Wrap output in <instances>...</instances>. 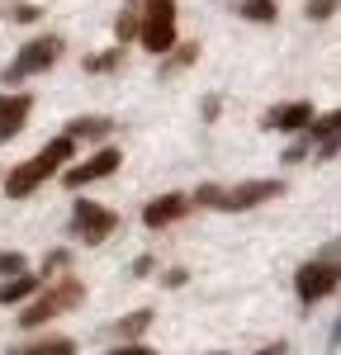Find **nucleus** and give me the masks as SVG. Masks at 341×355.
Wrapping results in <instances>:
<instances>
[{"label": "nucleus", "mask_w": 341, "mask_h": 355, "mask_svg": "<svg viewBox=\"0 0 341 355\" xmlns=\"http://www.w3.org/2000/svg\"><path fill=\"white\" fill-rule=\"evenodd\" d=\"M67 261H71V251H53V256L43 261V279H53L57 270H67Z\"/></svg>", "instance_id": "nucleus-21"}, {"label": "nucleus", "mask_w": 341, "mask_h": 355, "mask_svg": "<svg viewBox=\"0 0 341 355\" xmlns=\"http://www.w3.org/2000/svg\"><path fill=\"white\" fill-rule=\"evenodd\" d=\"M119 62H123V48H110V53H100V57H85V71H90V76H105Z\"/></svg>", "instance_id": "nucleus-18"}, {"label": "nucleus", "mask_w": 341, "mask_h": 355, "mask_svg": "<svg viewBox=\"0 0 341 355\" xmlns=\"http://www.w3.org/2000/svg\"><path fill=\"white\" fill-rule=\"evenodd\" d=\"M337 15V0H308V19H332Z\"/></svg>", "instance_id": "nucleus-22"}, {"label": "nucleus", "mask_w": 341, "mask_h": 355, "mask_svg": "<svg viewBox=\"0 0 341 355\" xmlns=\"http://www.w3.org/2000/svg\"><path fill=\"white\" fill-rule=\"evenodd\" d=\"M114 33H119V43H128V38H138V10H123V15L114 19Z\"/></svg>", "instance_id": "nucleus-20"}, {"label": "nucleus", "mask_w": 341, "mask_h": 355, "mask_svg": "<svg viewBox=\"0 0 341 355\" xmlns=\"http://www.w3.org/2000/svg\"><path fill=\"white\" fill-rule=\"evenodd\" d=\"M147 327H152V308H138V313H128V318L114 327V336H123V341H128V336H142Z\"/></svg>", "instance_id": "nucleus-17"}, {"label": "nucleus", "mask_w": 341, "mask_h": 355, "mask_svg": "<svg viewBox=\"0 0 341 355\" xmlns=\"http://www.w3.org/2000/svg\"><path fill=\"white\" fill-rule=\"evenodd\" d=\"M71 157H76V142H71L67 133L53 137V142H48L43 152H33L24 166H15V171L5 175V194H10V199H28V194L38 190V185H43L48 175H57V166H67Z\"/></svg>", "instance_id": "nucleus-1"}, {"label": "nucleus", "mask_w": 341, "mask_h": 355, "mask_svg": "<svg viewBox=\"0 0 341 355\" xmlns=\"http://www.w3.org/2000/svg\"><path fill=\"white\" fill-rule=\"evenodd\" d=\"M337 279H341V270H337V251L327 246L317 261H308V266H299V275H294V289H299V303L304 308H313L317 299H327L332 289H337Z\"/></svg>", "instance_id": "nucleus-5"}, {"label": "nucleus", "mask_w": 341, "mask_h": 355, "mask_svg": "<svg viewBox=\"0 0 341 355\" xmlns=\"http://www.w3.org/2000/svg\"><path fill=\"white\" fill-rule=\"evenodd\" d=\"M119 162H123V152H119V147H100V152H95V157H85L81 166L62 171V185H67V190H85L90 180L114 175V171H119Z\"/></svg>", "instance_id": "nucleus-8"}, {"label": "nucleus", "mask_w": 341, "mask_h": 355, "mask_svg": "<svg viewBox=\"0 0 341 355\" xmlns=\"http://www.w3.org/2000/svg\"><path fill=\"white\" fill-rule=\"evenodd\" d=\"M28 110H33V100H28V95H19V90L0 95V142H10L15 133H24Z\"/></svg>", "instance_id": "nucleus-11"}, {"label": "nucleus", "mask_w": 341, "mask_h": 355, "mask_svg": "<svg viewBox=\"0 0 341 355\" xmlns=\"http://www.w3.org/2000/svg\"><path fill=\"white\" fill-rule=\"evenodd\" d=\"M170 57H161V76H175V71H185L190 62L199 57V43H185V48H166Z\"/></svg>", "instance_id": "nucleus-16"}, {"label": "nucleus", "mask_w": 341, "mask_h": 355, "mask_svg": "<svg viewBox=\"0 0 341 355\" xmlns=\"http://www.w3.org/2000/svg\"><path fill=\"white\" fill-rule=\"evenodd\" d=\"M284 194V180H242V185H199L190 204L218 209V214H247L256 204H270Z\"/></svg>", "instance_id": "nucleus-2"}, {"label": "nucleus", "mask_w": 341, "mask_h": 355, "mask_svg": "<svg viewBox=\"0 0 341 355\" xmlns=\"http://www.w3.org/2000/svg\"><path fill=\"white\" fill-rule=\"evenodd\" d=\"M24 270V256L19 251H0V275H19Z\"/></svg>", "instance_id": "nucleus-23"}, {"label": "nucleus", "mask_w": 341, "mask_h": 355, "mask_svg": "<svg viewBox=\"0 0 341 355\" xmlns=\"http://www.w3.org/2000/svg\"><path fill=\"white\" fill-rule=\"evenodd\" d=\"M38 284H43V275H28V270H19V275H5V284H0V303L10 308V303H24V299H33V294H38Z\"/></svg>", "instance_id": "nucleus-12"}, {"label": "nucleus", "mask_w": 341, "mask_h": 355, "mask_svg": "<svg viewBox=\"0 0 341 355\" xmlns=\"http://www.w3.org/2000/svg\"><path fill=\"white\" fill-rule=\"evenodd\" d=\"M256 355H289V346H284V341H275V346H265V351H256Z\"/></svg>", "instance_id": "nucleus-26"}, {"label": "nucleus", "mask_w": 341, "mask_h": 355, "mask_svg": "<svg viewBox=\"0 0 341 355\" xmlns=\"http://www.w3.org/2000/svg\"><path fill=\"white\" fill-rule=\"evenodd\" d=\"M313 123V105L308 100H289V105H275V110L261 119V128H270V133H304Z\"/></svg>", "instance_id": "nucleus-9"}, {"label": "nucleus", "mask_w": 341, "mask_h": 355, "mask_svg": "<svg viewBox=\"0 0 341 355\" xmlns=\"http://www.w3.org/2000/svg\"><path fill=\"white\" fill-rule=\"evenodd\" d=\"M147 355H157V351H147Z\"/></svg>", "instance_id": "nucleus-28"}, {"label": "nucleus", "mask_w": 341, "mask_h": 355, "mask_svg": "<svg viewBox=\"0 0 341 355\" xmlns=\"http://www.w3.org/2000/svg\"><path fill=\"white\" fill-rule=\"evenodd\" d=\"M10 355H76V341H71V336H43V341L15 346Z\"/></svg>", "instance_id": "nucleus-14"}, {"label": "nucleus", "mask_w": 341, "mask_h": 355, "mask_svg": "<svg viewBox=\"0 0 341 355\" xmlns=\"http://www.w3.org/2000/svg\"><path fill=\"white\" fill-rule=\"evenodd\" d=\"M138 38H142V48L157 57L166 48H175V0H142Z\"/></svg>", "instance_id": "nucleus-4"}, {"label": "nucleus", "mask_w": 341, "mask_h": 355, "mask_svg": "<svg viewBox=\"0 0 341 355\" xmlns=\"http://www.w3.org/2000/svg\"><path fill=\"white\" fill-rule=\"evenodd\" d=\"M237 15H242V19H252V24H275L280 5H275V0H242V5H237Z\"/></svg>", "instance_id": "nucleus-15"}, {"label": "nucleus", "mask_w": 341, "mask_h": 355, "mask_svg": "<svg viewBox=\"0 0 341 355\" xmlns=\"http://www.w3.org/2000/svg\"><path fill=\"white\" fill-rule=\"evenodd\" d=\"M38 15H43V10L28 5V0H10V5H5V19H15V24H33Z\"/></svg>", "instance_id": "nucleus-19"}, {"label": "nucleus", "mask_w": 341, "mask_h": 355, "mask_svg": "<svg viewBox=\"0 0 341 355\" xmlns=\"http://www.w3.org/2000/svg\"><path fill=\"white\" fill-rule=\"evenodd\" d=\"M57 57H62V38H57V33L24 43V48H19V57L5 67V85H19V81H28V76H38V71L57 67Z\"/></svg>", "instance_id": "nucleus-6"}, {"label": "nucleus", "mask_w": 341, "mask_h": 355, "mask_svg": "<svg viewBox=\"0 0 341 355\" xmlns=\"http://www.w3.org/2000/svg\"><path fill=\"white\" fill-rule=\"evenodd\" d=\"M71 237L85 246H100V242H110L114 232H119V214L114 209H105V204H90V199H81L76 209H71Z\"/></svg>", "instance_id": "nucleus-7"}, {"label": "nucleus", "mask_w": 341, "mask_h": 355, "mask_svg": "<svg viewBox=\"0 0 341 355\" xmlns=\"http://www.w3.org/2000/svg\"><path fill=\"white\" fill-rule=\"evenodd\" d=\"M195 204L185 199V194H161V199H152L147 209H142V223L157 232V227H170V223H180L185 214H190Z\"/></svg>", "instance_id": "nucleus-10"}, {"label": "nucleus", "mask_w": 341, "mask_h": 355, "mask_svg": "<svg viewBox=\"0 0 341 355\" xmlns=\"http://www.w3.org/2000/svg\"><path fill=\"white\" fill-rule=\"evenodd\" d=\"M76 303H85V279H76V275H57V279H48V294H38V299L24 308L19 327H43L48 318L76 308Z\"/></svg>", "instance_id": "nucleus-3"}, {"label": "nucleus", "mask_w": 341, "mask_h": 355, "mask_svg": "<svg viewBox=\"0 0 341 355\" xmlns=\"http://www.w3.org/2000/svg\"><path fill=\"white\" fill-rule=\"evenodd\" d=\"M110 119H105V114H85V119H71V123H67V137H71V142H100V137H110Z\"/></svg>", "instance_id": "nucleus-13"}, {"label": "nucleus", "mask_w": 341, "mask_h": 355, "mask_svg": "<svg viewBox=\"0 0 341 355\" xmlns=\"http://www.w3.org/2000/svg\"><path fill=\"white\" fill-rule=\"evenodd\" d=\"M185 279H190V275H185V270H166V275H161V284H166V289H180Z\"/></svg>", "instance_id": "nucleus-24"}, {"label": "nucleus", "mask_w": 341, "mask_h": 355, "mask_svg": "<svg viewBox=\"0 0 341 355\" xmlns=\"http://www.w3.org/2000/svg\"><path fill=\"white\" fill-rule=\"evenodd\" d=\"M110 355H147V346H119V351H110Z\"/></svg>", "instance_id": "nucleus-27"}, {"label": "nucleus", "mask_w": 341, "mask_h": 355, "mask_svg": "<svg viewBox=\"0 0 341 355\" xmlns=\"http://www.w3.org/2000/svg\"><path fill=\"white\" fill-rule=\"evenodd\" d=\"M152 266H157L152 256H138V261H133V275H152Z\"/></svg>", "instance_id": "nucleus-25"}]
</instances>
